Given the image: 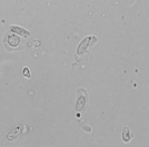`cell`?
Here are the masks:
<instances>
[{
    "label": "cell",
    "instance_id": "6da1fadb",
    "mask_svg": "<svg viewBox=\"0 0 149 147\" xmlns=\"http://www.w3.org/2000/svg\"><path fill=\"white\" fill-rule=\"evenodd\" d=\"M97 42V38L95 36H88L86 37L78 45L77 48V52H76V59L77 60H80L81 56H84V54L89 51L90 48H93V45Z\"/></svg>",
    "mask_w": 149,
    "mask_h": 147
},
{
    "label": "cell",
    "instance_id": "7a4b0ae2",
    "mask_svg": "<svg viewBox=\"0 0 149 147\" xmlns=\"http://www.w3.org/2000/svg\"><path fill=\"white\" fill-rule=\"evenodd\" d=\"M88 105V93L86 89H78L77 90V100L74 110L78 113H85Z\"/></svg>",
    "mask_w": 149,
    "mask_h": 147
},
{
    "label": "cell",
    "instance_id": "3957f363",
    "mask_svg": "<svg viewBox=\"0 0 149 147\" xmlns=\"http://www.w3.org/2000/svg\"><path fill=\"white\" fill-rule=\"evenodd\" d=\"M121 136H123V141H124L125 143H129V142L131 141V138H132L134 134H132V132H131L128 127H124Z\"/></svg>",
    "mask_w": 149,
    "mask_h": 147
},
{
    "label": "cell",
    "instance_id": "277c9868",
    "mask_svg": "<svg viewBox=\"0 0 149 147\" xmlns=\"http://www.w3.org/2000/svg\"><path fill=\"white\" fill-rule=\"evenodd\" d=\"M20 128H21V127L13 129V131L8 134V136H7V139H8V141H13V139H16L18 136H20V135L22 134V133H20Z\"/></svg>",
    "mask_w": 149,
    "mask_h": 147
},
{
    "label": "cell",
    "instance_id": "5b68a950",
    "mask_svg": "<svg viewBox=\"0 0 149 147\" xmlns=\"http://www.w3.org/2000/svg\"><path fill=\"white\" fill-rule=\"evenodd\" d=\"M24 74L26 75V78H30V73H29V71H28V69H27V67L24 70Z\"/></svg>",
    "mask_w": 149,
    "mask_h": 147
}]
</instances>
